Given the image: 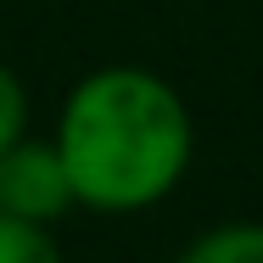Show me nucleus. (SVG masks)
<instances>
[{
    "instance_id": "3",
    "label": "nucleus",
    "mask_w": 263,
    "mask_h": 263,
    "mask_svg": "<svg viewBox=\"0 0 263 263\" xmlns=\"http://www.w3.org/2000/svg\"><path fill=\"white\" fill-rule=\"evenodd\" d=\"M0 263H62V258H56V247L45 241V230L34 218L0 213Z\"/></svg>"
},
{
    "instance_id": "2",
    "label": "nucleus",
    "mask_w": 263,
    "mask_h": 263,
    "mask_svg": "<svg viewBox=\"0 0 263 263\" xmlns=\"http://www.w3.org/2000/svg\"><path fill=\"white\" fill-rule=\"evenodd\" d=\"M79 191H73V174L62 152L51 146H6L0 152V213H17V218H56Z\"/></svg>"
},
{
    "instance_id": "5",
    "label": "nucleus",
    "mask_w": 263,
    "mask_h": 263,
    "mask_svg": "<svg viewBox=\"0 0 263 263\" xmlns=\"http://www.w3.org/2000/svg\"><path fill=\"white\" fill-rule=\"evenodd\" d=\"M17 129H23V90H17V79L0 67V152L17 146Z\"/></svg>"
},
{
    "instance_id": "1",
    "label": "nucleus",
    "mask_w": 263,
    "mask_h": 263,
    "mask_svg": "<svg viewBox=\"0 0 263 263\" xmlns=\"http://www.w3.org/2000/svg\"><path fill=\"white\" fill-rule=\"evenodd\" d=\"M56 152L84 202L112 213L146 208L179 179L191 152V123L168 84L135 67H112L73 90Z\"/></svg>"
},
{
    "instance_id": "4",
    "label": "nucleus",
    "mask_w": 263,
    "mask_h": 263,
    "mask_svg": "<svg viewBox=\"0 0 263 263\" xmlns=\"http://www.w3.org/2000/svg\"><path fill=\"white\" fill-rule=\"evenodd\" d=\"M179 263H263V230H218L196 241Z\"/></svg>"
}]
</instances>
